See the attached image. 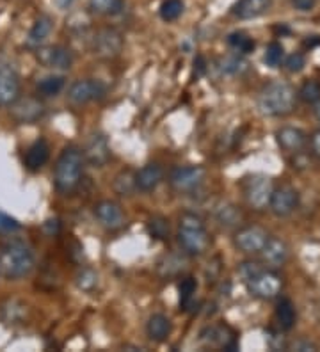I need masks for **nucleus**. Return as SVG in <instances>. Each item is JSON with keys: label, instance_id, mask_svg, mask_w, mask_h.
Masks as SVG:
<instances>
[{"label": "nucleus", "instance_id": "1", "mask_svg": "<svg viewBox=\"0 0 320 352\" xmlns=\"http://www.w3.org/2000/svg\"><path fill=\"white\" fill-rule=\"evenodd\" d=\"M36 258L23 242H8L0 248V276L6 279H20L34 271Z\"/></svg>", "mask_w": 320, "mask_h": 352}, {"label": "nucleus", "instance_id": "2", "mask_svg": "<svg viewBox=\"0 0 320 352\" xmlns=\"http://www.w3.org/2000/svg\"><path fill=\"white\" fill-rule=\"evenodd\" d=\"M84 155L78 148H64L54 169V185L61 194H72L77 189L84 173Z\"/></svg>", "mask_w": 320, "mask_h": 352}, {"label": "nucleus", "instance_id": "3", "mask_svg": "<svg viewBox=\"0 0 320 352\" xmlns=\"http://www.w3.org/2000/svg\"><path fill=\"white\" fill-rule=\"evenodd\" d=\"M180 248L189 256H201L210 248V235L205 223L192 212H185L178 224Z\"/></svg>", "mask_w": 320, "mask_h": 352}, {"label": "nucleus", "instance_id": "4", "mask_svg": "<svg viewBox=\"0 0 320 352\" xmlns=\"http://www.w3.org/2000/svg\"><path fill=\"white\" fill-rule=\"evenodd\" d=\"M295 105V93L286 82H269L258 96V109L265 116H285Z\"/></svg>", "mask_w": 320, "mask_h": 352}, {"label": "nucleus", "instance_id": "5", "mask_svg": "<svg viewBox=\"0 0 320 352\" xmlns=\"http://www.w3.org/2000/svg\"><path fill=\"white\" fill-rule=\"evenodd\" d=\"M244 283L248 285V290L251 296L258 297V299H264V301H269V299H274V297L279 296L283 287V281L279 278V274L270 271V269H264V267H260Z\"/></svg>", "mask_w": 320, "mask_h": 352}, {"label": "nucleus", "instance_id": "6", "mask_svg": "<svg viewBox=\"0 0 320 352\" xmlns=\"http://www.w3.org/2000/svg\"><path fill=\"white\" fill-rule=\"evenodd\" d=\"M123 36L114 27H103V29L96 30V34L93 36L91 41V50L98 59L109 60L114 59L123 50Z\"/></svg>", "mask_w": 320, "mask_h": 352}, {"label": "nucleus", "instance_id": "7", "mask_svg": "<svg viewBox=\"0 0 320 352\" xmlns=\"http://www.w3.org/2000/svg\"><path fill=\"white\" fill-rule=\"evenodd\" d=\"M273 182L267 176L256 175L251 176L249 180L244 184V196L246 201L255 210H264L269 206L270 196H273Z\"/></svg>", "mask_w": 320, "mask_h": 352}, {"label": "nucleus", "instance_id": "8", "mask_svg": "<svg viewBox=\"0 0 320 352\" xmlns=\"http://www.w3.org/2000/svg\"><path fill=\"white\" fill-rule=\"evenodd\" d=\"M269 241V233L265 232L262 226H244L235 233L233 244L235 248L244 254H258L264 250L265 242Z\"/></svg>", "mask_w": 320, "mask_h": 352}, {"label": "nucleus", "instance_id": "9", "mask_svg": "<svg viewBox=\"0 0 320 352\" xmlns=\"http://www.w3.org/2000/svg\"><path fill=\"white\" fill-rule=\"evenodd\" d=\"M205 176L206 171L201 166H184L171 173L169 182L176 192H192L205 182Z\"/></svg>", "mask_w": 320, "mask_h": 352}, {"label": "nucleus", "instance_id": "10", "mask_svg": "<svg viewBox=\"0 0 320 352\" xmlns=\"http://www.w3.org/2000/svg\"><path fill=\"white\" fill-rule=\"evenodd\" d=\"M103 95H105V86L96 78H82L73 82L68 89V100L75 105H85L103 98Z\"/></svg>", "mask_w": 320, "mask_h": 352}, {"label": "nucleus", "instance_id": "11", "mask_svg": "<svg viewBox=\"0 0 320 352\" xmlns=\"http://www.w3.org/2000/svg\"><path fill=\"white\" fill-rule=\"evenodd\" d=\"M36 59L41 66L52 69H70L73 66V54L61 45L36 48Z\"/></svg>", "mask_w": 320, "mask_h": 352}, {"label": "nucleus", "instance_id": "12", "mask_svg": "<svg viewBox=\"0 0 320 352\" xmlns=\"http://www.w3.org/2000/svg\"><path fill=\"white\" fill-rule=\"evenodd\" d=\"M20 78L11 65L0 60V107H9L20 98Z\"/></svg>", "mask_w": 320, "mask_h": 352}, {"label": "nucleus", "instance_id": "13", "mask_svg": "<svg viewBox=\"0 0 320 352\" xmlns=\"http://www.w3.org/2000/svg\"><path fill=\"white\" fill-rule=\"evenodd\" d=\"M84 160L93 168H102L109 162L111 159V146H109V141L103 133H93L87 142H85L84 151Z\"/></svg>", "mask_w": 320, "mask_h": 352}, {"label": "nucleus", "instance_id": "14", "mask_svg": "<svg viewBox=\"0 0 320 352\" xmlns=\"http://www.w3.org/2000/svg\"><path fill=\"white\" fill-rule=\"evenodd\" d=\"M9 107H11V116L18 123H36L45 114V105L38 98H32V96H29V98H18Z\"/></svg>", "mask_w": 320, "mask_h": 352}, {"label": "nucleus", "instance_id": "15", "mask_svg": "<svg viewBox=\"0 0 320 352\" xmlns=\"http://www.w3.org/2000/svg\"><path fill=\"white\" fill-rule=\"evenodd\" d=\"M94 215H96L98 223L105 230H111V232L120 230L125 224V214L121 210V206L116 201H111V199H103V201L96 203V206H94Z\"/></svg>", "mask_w": 320, "mask_h": 352}, {"label": "nucleus", "instance_id": "16", "mask_svg": "<svg viewBox=\"0 0 320 352\" xmlns=\"http://www.w3.org/2000/svg\"><path fill=\"white\" fill-rule=\"evenodd\" d=\"M299 205V194L297 190L292 189V187H279V189L273 190V196H270L269 206L274 215L277 217H286L290 215L292 212L297 208Z\"/></svg>", "mask_w": 320, "mask_h": 352}, {"label": "nucleus", "instance_id": "17", "mask_svg": "<svg viewBox=\"0 0 320 352\" xmlns=\"http://www.w3.org/2000/svg\"><path fill=\"white\" fill-rule=\"evenodd\" d=\"M27 317H29V308L17 297H9L0 305V320L6 326H20L25 322Z\"/></svg>", "mask_w": 320, "mask_h": 352}, {"label": "nucleus", "instance_id": "18", "mask_svg": "<svg viewBox=\"0 0 320 352\" xmlns=\"http://www.w3.org/2000/svg\"><path fill=\"white\" fill-rule=\"evenodd\" d=\"M273 6V0H237L231 8V14L239 20H255L264 16Z\"/></svg>", "mask_w": 320, "mask_h": 352}, {"label": "nucleus", "instance_id": "19", "mask_svg": "<svg viewBox=\"0 0 320 352\" xmlns=\"http://www.w3.org/2000/svg\"><path fill=\"white\" fill-rule=\"evenodd\" d=\"M258 254L262 256V262L265 265L276 269V267H281L286 262V258H288V245L283 241H279V239L269 236V241L265 242L264 250Z\"/></svg>", "mask_w": 320, "mask_h": 352}, {"label": "nucleus", "instance_id": "20", "mask_svg": "<svg viewBox=\"0 0 320 352\" xmlns=\"http://www.w3.org/2000/svg\"><path fill=\"white\" fill-rule=\"evenodd\" d=\"M164 178V171L158 164H146L136 173L137 189L142 192H151L160 185Z\"/></svg>", "mask_w": 320, "mask_h": 352}, {"label": "nucleus", "instance_id": "21", "mask_svg": "<svg viewBox=\"0 0 320 352\" xmlns=\"http://www.w3.org/2000/svg\"><path fill=\"white\" fill-rule=\"evenodd\" d=\"M276 141L285 151H299L306 144V133L295 126H283L276 132Z\"/></svg>", "mask_w": 320, "mask_h": 352}, {"label": "nucleus", "instance_id": "22", "mask_svg": "<svg viewBox=\"0 0 320 352\" xmlns=\"http://www.w3.org/2000/svg\"><path fill=\"white\" fill-rule=\"evenodd\" d=\"M203 333H205V335H201V340L206 342L209 345H217V347L228 349V351H233V349L237 347V344H235V335L231 333L230 327L226 326L206 327Z\"/></svg>", "mask_w": 320, "mask_h": 352}, {"label": "nucleus", "instance_id": "23", "mask_svg": "<svg viewBox=\"0 0 320 352\" xmlns=\"http://www.w3.org/2000/svg\"><path fill=\"white\" fill-rule=\"evenodd\" d=\"M48 157H50V148H48L47 141L45 139H38L27 150L25 168L29 171H38V169H41L48 162Z\"/></svg>", "mask_w": 320, "mask_h": 352}, {"label": "nucleus", "instance_id": "24", "mask_svg": "<svg viewBox=\"0 0 320 352\" xmlns=\"http://www.w3.org/2000/svg\"><path fill=\"white\" fill-rule=\"evenodd\" d=\"M52 29H54V22H52V18L47 16V14H43L39 16L38 20L34 22V25L30 27L29 36H27V45L32 48H39L47 38L50 36Z\"/></svg>", "mask_w": 320, "mask_h": 352}, {"label": "nucleus", "instance_id": "25", "mask_svg": "<svg viewBox=\"0 0 320 352\" xmlns=\"http://www.w3.org/2000/svg\"><path fill=\"white\" fill-rule=\"evenodd\" d=\"M171 331H173V324H171V320L166 315L155 314L148 318L146 333H148L149 340H153V342H164V340H167V336L171 335Z\"/></svg>", "mask_w": 320, "mask_h": 352}, {"label": "nucleus", "instance_id": "26", "mask_svg": "<svg viewBox=\"0 0 320 352\" xmlns=\"http://www.w3.org/2000/svg\"><path fill=\"white\" fill-rule=\"evenodd\" d=\"M215 219L221 226L235 228L239 226V223L242 221V212L233 203H221L215 210Z\"/></svg>", "mask_w": 320, "mask_h": 352}, {"label": "nucleus", "instance_id": "27", "mask_svg": "<svg viewBox=\"0 0 320 352\" xmlns=\"http://www.w3.org/2000/svg\"><path fill=\"white\" fill-rule=\"evenodd\" d=\"M87 9L98 16H116L123 11V0H89Z\"/></svg>", "mask_w": 320, "mask_h": 352}, {"label": "nucleus", "instance_id": "28", "mask_svg": "<svg viewBox=\"0 0 320 352\" xmlns=\"http://www.w3.org/2000/svg\"><path fill=\"white\" fill-rule=\"evenodd\" d=\"M295 308L290 299H281L276 306V322L283 331H288L295 324Z\"/></svg>", "mask_w": 320, "mask_h": 352}, {"label": "nucleus", "instance_id": "29", "mask_svg": "<svg viewBox=\"0 0 320 352\" xmlns=\"http://www.w3.org/2000/svg\"><path fill=\"white\" fill-rule=\"evenodd\" d=\"M114 190L120 196H132L137 190L136 173L132 169H123L116 175L114 178Z\"/></svg>", "mask_w": 320, "mask_h": 352}, {"label": "nucleus", "instance_id": "30", "mask_svg": "<svg viewBox=\"0 0 320 352\" xmlns=\"http://www.w3.org/2000/svg\"><path fill=\"white\" fill-rule=\"evenodd\" d=\"M66 78L63 75H48L38 82V93L43 96H56L64 89Z\"/></svg>", "mask_w": 320, "mask_h": 352}, {"label": "nucleus", "instance_id": "31", "mask_svg": "<svg viewBox=\"0 0 320 352\" xmlns=\"http://www.w3.org/2000/svg\"><path fill=\"white\" fill-rule=\"evenodd\" d=\"M169 221L162 217V215H153L148 221V233L153 236L155 241H166L167 236H169Z\"/></svg>", "mask_w": 320, "mask_h": 352}, {"label": "nucleus", "instance_id": "32", "mask_svg": "<svg viewBox=\"0 0 320 352\" xmlns=\"http://www.w3.org/2000/svg\"><path fill=\"white\" fill-rule=\"evenodd\" d=\"M228 45L239 54H251L255 50V39L246 34V32H231L228 36Z\"/></svg>", "mask_w": 320, "mask_h": 352}, {"label": "nucleus", "instance_id": "33", "mask_svg": "<svg viewBox=\"0 0 320 352\" xmlns=\"http://www.w3.org/2000/svg\"><path fill=\"white\" fill-rule=\"evenodd\" d=\"M184 2L182 0H164L162 4H160V9H158V13H160V18H162L164 22H175L182 16L184 13Z\"/></svg>", "mask_w": 320, "mask_h": 352}, {"label": "nucleus", "instance_id": "34", "mask_svg": "<svg viewBox=\"0 0 320 352\" xmlns=\"http://www.w3.org/2000/svg\"><path fill=\"white\" fill-rule=\"evenodd\" d=\"M264 60L265 65L270 66V68H277L285 60V48H283V45L277 43V41H273L267 47V50H265Z\"/></svg>", "mask_w": 320, "mask_h": 352}, {"label": "nucleus", "instance_id": "35", "mask_svg": "<svg viewBox=\"0 0 320 352\" xmlns=\"http://www.w3.org/2000/svg\"><path fill=\"white\" fill-rule=\"evenodd\" d=\"M96 285H98V274L93 269L85 267L77 274V287L84 290V292H93Z\"/></svg>", "mask_w": 320, "mask_h": 352}, {"label": "nucleus", "instance_id": "36", "mask_svg": "<svg viewBox=\"0 0 320 352\" xmlns=\"http://www.w3.org/2000/svg\"><path fill=\"white\" fill-rule=\"evenodd\" d=\"M299 96L306 103H317L320 100V84L317 80H306L299 89Z\"/></svg>", "mask_w": 320, "mask_h": 352}, {"label": "nucleus", "instance_id": "37", "mask_svg": "<svg viewBox=\"0 0 320 352\" xmlns=\"http://www.w3.org/2000/svg\"><path fill=\"white\" fill-rule=\"evenodd\" d=\"M248 66V63L242 59L240 56H228L221 60V69L224 74H230V75H237L240 72H244Z\"/></svg>", "mask_w": 320, "mask_h": 352}, {"label": "nucleus", "instance_id": "38", "mask_svg": "<svg viewBox=\"0 0 320 352\" xmlns=\"http://www.w3.org/2000/svg\"><path fill=\"white\" fill-rule=\"evenodd\" d=\"M198 290V281L194 278H184L182 283L178 285V292H180V302L184 306H187L191 302L192 296L196 294Z\"/></svg>", "mask_w": 320, "mask_h": 352}, {"label": "nucleus", "instance_id": "39", "mask_svg": "<svg viewBox=\"0 0 320 352\" xmlns=\"http://www.w3.org/2000/svg\"><path fill=\"white\" fill-rule=\"evenodd\" d=\"M285 66L290 74H297V72H301L306 66V59H304L303 54H292V56L286 57Z\"/></svg>", "mask_w": 320, "mask_h": 352}, {"label": "nucleus", "instance_id": "40", "mask_svg": "<svg viewBox=\"0 0 320 352\" xmlns=\"http://www.w3.org/2000/svg\"><path fill=\"white\" fill-rule=\"evenodd\" d=\"M20 224L17 219H13L11 215L0 212V232H17Z\"/></svg>", "mask_w": 320, "mask_h": 352}, {"label": "nucleus", "instance_id": "41", "mask_svg": "<svg viewBox=\"0 0 320 352\" xmlns=\"http://www.w3.org/2000/svg\"><path fill=\"white\" fill-rule=\"evenodd\" d=\"M292 6H294L297 11H303V13H308L312 11L317 6V0H292Z\"/></svg>", "mask_w": 320, "mask_h": 352}, {"label": "nucleus", "instance_id": "42", "mask_svg": "<svg viewBox=\"0 0 320 352\" xmlns=\"http://www.w3.org/2000/svg\"><path fill=\"white\" fill-rule=\"evenodd\" d=\"M312 151L317 155V157H320V130H317L315 133L312 135Z\"/></svg>", "mask_w": 320, "mask_h": 352}, {"label": "nucleus", "instance_id": "43", "mask_svg": "<svg viewBox=\"0 0 320 352\" xmlns=\"http://www.w3.org/2000/svg\"><path fill=\"white\" fill-rule=\"evenodd\" d=\"M205 66H206V63H205V59H203V57L201 56H198L196 59H194V72H196L198 69V75H203L205 74Z\"/></svg>", "mask_w": 320, "mask_h": 352}, {"label": "nucleus", "instance_id": "44", "mask_svg": "<svg viewBox=\"0 0 320 352\" xmlns=\"http://www.w3.org/2000/svg\"><path fill=\"white\" fill-rule=\"evenodd\" d=\"M56 4L59 9H68L73 4V0H56Z\"/></svg>", "mask_w": 320, "mask_h": 352}, {"label": "nucleus", "instance_id": "45", "mask_svg": "<svg viewBox=\"0 0 320 352\" xmlns=\"http://www.w3.org/2000/svg\"><path fill=\"white\" fill-rule=\"evenodd\" d=\"M317 43H320V39H306V47H313Z\"/></svg>", "mask_w": 320, "mask_h": 352}, {"label": "nucleus", "instance_id": "46", "mask_svg": "<svg viewBox=\"0 0 320 352\" xmlns=\"http://www.w3.org/2000/svg\"><path fill=\"white\" fill-rule=\"evenodd\" d=\"M315 116H317V120L320 121V100L315 103Z\"/></svg>", "mask_w": 320, "mask_h": 352}]
</instances>
